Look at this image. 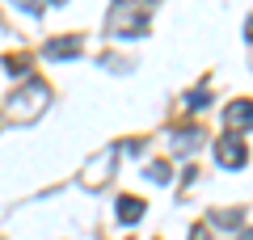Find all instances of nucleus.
<instances>
[{
    "mask_svg": "<svg viewBox=\"0 0 253 240\" xmlns=\"http://www.w3.org/2000/svg\"><path fill=\"white\" fill-rule=\"evenodd\" d=\"M46 101H51V89H46V80H26L17 93H13L9 101H4V114L13 118V122H30V118H38L46 110Z\"/></svg>",
    "mask_w": 253,
    "mask_h": 240,
    "instance_id": "nucleus-2",
    "label": "nucleus"
},
{
    "mask_svg": "<svg viewBox=\"0 0 253 240\" xmlns=\"http://www.w3.org/2000/svg\"><path fill=\"white\" fill-rule=\"evenodd\" d=\"M148 17H152V0H114L106 26L118 38H135V34L148 30Z\"/></svg>",
    "mask_w": 253,
    "mask_h": 240,
    "instance_id": "nucleus-1",
    "label": "nucleus"
},
{
    "mask_svg": "<svg viewBox=\"0 0 253 240\" xmlns=\"http://www.w3.org/2000/svg\"><path fill=\"white\" fill-rule=\"evenodd\" d=\"M199 139H203V131H181L173 148H177V152H190V148H194V143H199Z\"/></svg>",
    "mask_w": 253,
    "mask_h": 240,
    "instance_id": "nucleus-8",
    "label": "nucleus"
},
{
    "mask_svg": "<svg viewBox=\"0 0 253 240\" xmlns=\"http://www.w3.org/2000/svg\"><path fill=\"white\" fill-rule=\"evenodd\" d=\"M224 118H228V126H232V131H249V101H232V106L224 110Z\"/></svg>",
    "mask_w": 253,
    "mask_h": 240,
    "instance_id": "nucleus-5",
    "label": "nucleus"
},
{
    "mask_svg": "<svg viewBox=\"0 0 253 240\" xmlns=\"http://www.w3.org/2000/svg\"><path fill=\"white\" fill-rule=\"evenodd\" d=\"M215 160L224 164V169H245L249 148H245L241 135H224V139H215Z\"/></svg>",
    "mask_w": 253,
    "mask_h": 240,
    "instance_id": "nucleus-3",
    "label": "nucleus"
},
{
    "mask_svg": "<svg viewBox=\"0 0 253 240\" xmlns=\"http://www.w3.org/2000/svg\"><path fill=\"white\" fill-rule=\"evenodd\" d=\"M51 4H63V0H51Z\"/></svg>",
    "mask_w": 253,
    "mask_h": 240,
    "instance_id": "nucleus-10",
    "label": "nucleus"
},
{
    "mask_svg": "<svg viewBox=\"0 0 253 240\" xmlns=\"http://www.w3.org/2000/svg\"><path fill=\"white\" fill-rule=\"evenodd\" d=\"M207 101H211L207 89H203V93H190V97H186V110H190V114H199V110H207Z\"/></svg>",
    "mask_w": 253,
    "mask_h": 240,
    "instance_id": "nucleus-7",
    "label": "nucleus"
},
{
    "mask_svg": "<svg viewBox=\"0 0 253 240\" xmlns=\"http://www.w3.org/2000/svg\"><path fill=\"white\" fill-rule=\"evenodd\" d=\"M148 177H152V181H161V186H165V181L173 177V169H169V164H165V160H156L152 169H148Z\"/></svg>",
    "mask_w": 253,
    "mask_h": 240,
    "instance_id": "nucleus-9",
    "label": "nucleus"
},
{
    "mask_svg": "<svg viewBox=\"0 0 253 240\" xmlns=\"http://www.w3.org/2000/svg\"><path fill=\"white\" fill-rule=\"evenodd\" d=\"M46 59H76L81 55V38H51V42L42 46Z\"/></svg>",
    "mask_w": 253,
    "mask_h": 240,
    "instance_id": "nucleus-4",
    "label": "nucleus"
},
{
    "mask_svg": "<svg viewBox=\"0 0 253 240\" xmlns=\"http://www.w3.org/2000/svg\"><path fill=\"white\" fill-rule=\"evenodd\" d=\"M139 215H144V198H131V194L118 198V223H135Z\"/></svg>",
    "mask_w": 253,
    "mask_h": 240,
    "instance_id": "nucleus-6",
    "label": "nucleus"
}]
</instances>
